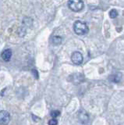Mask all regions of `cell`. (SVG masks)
Listing matches in <instances>:
<instances>
[{"label": "cell", "mask_w": 124, "mask_h": 125, "mask_svg": "<svg viewBox=\"0 0 124 125\" xmlns=\"http://www.w3.org/2000/svg\"><path fill=\"white\" fill-rule=\"evenodd\" d=\"M73 31H74V32L76 34L84 35L88 32L89 28L84 22H82L80 21H76L74 23V24H73Z\"/></svg>", "instance_id": "6da1fadb"}, {"label": "cell", "mask_w": 124, "mask_h": 125, "mask_svg": "<svg viewBox=\"0 0 124 125\" xmlns=\"http://www.w3.org/2000/svg\"><path fill=\"white\" fill-rule=\"evenodd\" d=\"M69 8L73 12H80L84 9V3L82 0H70L68 2Z\"/></svg>", "instance_id": "7a4b0ae2"}, {"label": "cell", "mask_w": 124, "mask_h": 125, "mask_svg": "<svg viewBox=\"0 0 124 125\" xmlns=\"http://www.w3.org/2000/svg\"><path fill=\"white\" fill-rule=\"evenodd\" d=\"M10 121V113L6 110L0 111V125H7Z\"/></svg>", "instance_id": "3957f363"}, {"label": "cell", "mask_w": 124, "mask_h": 125, "mask_svg": "<svg viewBox=\"0 0 124 125\" xmlns=\"http://www.w3.org/2000/svg\"><path fill=\"white\" fill-rule=\"evenodd\" d=\"M83 56L80 52H74L71 55V60L76 65H80L83 62Z\"/></svg>", "instance_id": "277c9868"}, {"label": "cell", "mask_w": 124, "mask_h": 125, "mask_svg": "<svg viewBox=\"0 0 124 125\" xmlns=\"http://www.w3.org/2000/svg\"><path fill=\"white\" fill-rule=\"evenodd\" d=\"M77 117H78V120L80 122L83 124H87L89 121V116L87 114V113L85 110H84V109H81V110L79 111Z\"/></svg>", "instance_id": "5b68a950"}, {"label": "cell", "mask_w": 124, "mask_h": 125, "mask_svg": "<svg viewBox=\"0 0 124 125\" xmlns=\"http://www.w3.org/2000/svg\"><path fill=\"white\" fill-rule=\"evenodd\" d=\"M1 57L4 61L9 62L10 60L11 57H12V50L10 49L4 50L1 54Z\"/></svg>", "instance_id": "8992f818"}, {"label": "cell", "mask_w": 124, "mask_h": 125, "mask_svg": "<svg viewBox=\"0 0 124 125\" xmlns=\"http://www.w3.org/2000/svg\"><path fill=\"white\" fill-rule=\"evenodd\" d=\"M121 79H122V73H115L113 74H111L108 77V80L111 82H113V83H119L121 81Z\"/></svg>", "instance_id": "52a82bcc"}, {"label": "cell", "mask_w": 124, "mask_h": 125, "mask_svg": "<svg viewBox=\"0 0 124 125\" xmlns=\"http://www.w3.org/2000/svg\"><path fill=\"white\" fill-rule=\"evenodd\" d=\"M71 77H73V79H72L71 81H74L75 84L80 83V82H81V81H82V79H83V76L81 75L80 73H74V74H73V75L71 76Z\"/></svg>", "instance_id": "ba28073f"}, {"label": "cell", "mask_w": 124, "mask_h": 125, "mask_svg": "<svg viewBox=\"0 0 124 125\" xmlns=\"http://www.w3.org/2000/svg\"><path fill=\"white\" fill-rule=\"evenodd\" d=\"M62 41H63V38H62L60 36H54L52 38V42L54 45H59L62 43Z\"/></svg>", "instance_id": "9c48e42d"}, {"label": "cell", "mask_w": 124, "mask_h": 125, "mask_svg": "<svg viewBox=\"0 0 124 125\" xmlns=\"http://www.w3.org/2000/svg\"><path fill=\"white\" fill-rule=\"evenodd\" d=\"M117 16H118V12H117V10H116L113 9V10H112L109 12V17H110V18L114 19V18H115L116 17H117Z\"/></svg>", "instance_id": "30bf717a"}, {"label": "cell", "mask_w": 124, "mask_h": 125, "mask_svg": "<svg viewBox=\"0 0 124 125\" xmlns=\"http://www.w3.org/2000/svg\"><path fill=\"white\" fill-rule=\"evenodd\" d=\"M50 115H51L52 117H53V118L55 119L57 116H59L60 115V112L59 110H52L51 113H50Z\"/></svg>", "instance_id": "8fae6325"}, {"label": "cell", "mask_w": 124, "mask_h": 125, "mask_svg": "<svg viewBox=\"0 0 124 125\" xmlns=\"http://www.w3.org/2000/svg\"><path fill=\"white\" fill-rule=\"evenodd\" d=\"M58 124V121L56 119H51L48 121V125H57Z\"/></svg>", "instance_id": "7c38bea8"}, {"label": "cell", "mask_w": 124, "mask_h": 125, "mask_svg": "<svg viewBox=\"0 0 124 125\" xmlns=\"http://www.w3.org/2000/svg\"><path fill=\"white\" fill-rule=\"evenodd\" d=\"M32 72L34 73V75L35 76V77H36V78H38V73L37 70H32Z\"/></svg>", "instance_id": "4fadbf2b"}]
</instances>
